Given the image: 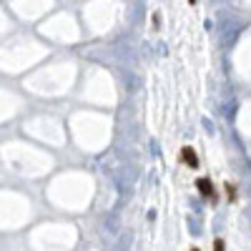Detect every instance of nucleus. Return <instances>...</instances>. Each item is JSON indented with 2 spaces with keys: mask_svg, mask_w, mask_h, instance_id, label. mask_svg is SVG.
I'll use <instances>...</instances> for the list:
<instances>
[{
  "mask_svg": "<svg viewBox=\"0 0 251 251\" xmlns=\"http://www.w3.org/2000/svg\"><path fill=\"white\" fill-rule=\"evenodd\" d=\"M181 161L188 164V168H199V156H196V151L191 149V146H184L181 149Z\"/></svg>",
  "mask_w": 251,
  "mask_h": 251,
  "instance_id": "1",
  "label": "nucleus"
},
{
  "mask_svg": "<svg viewBox=\"0 0 251 251\" xmlns=\"http://www.w3.org/2000/svg\"><path fill=\"white\" fill-rule=\"evenodd\" d=\"M196 186H199V194H201V196H209V199H214V194H216V191H214V184H211L209 179H199V181H196Z\"/></svg>",
  "mask_w": 251,
  "mask_h": 251,
  "instance_id": "2",
  "label": "nucleus"
},
{
  "mask_svg": "<svg viewBox=\"0 0 251 251\" xmlns=\"http://www.w3.org/2000/svg\"><path fill=\"white\" fill-rule=\"evenodd\" d=\"M214 249H216V251H221V249H224V241L216 239V241H214Z\"/></svg>",
  "mask_w": 251,
  "mask_h": 251,
  "instance_id": "3",
  "label": "nucleus"
},
{
  "mask_svg": "<svg viewBox=\"0 0 251 251\" xmlns=\"http://www.w3.org/2000/svg\"><path fill=\"white\" fill-rule=\"evenodd\" d=\"M194 3H196V0H191V5H194Z\"/></svg>",
  "mask_w": 251,
  "mask_h": 251,
  "instance_id": "4",
  "label": "nucleus"
}]
</instances>
